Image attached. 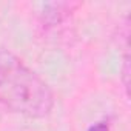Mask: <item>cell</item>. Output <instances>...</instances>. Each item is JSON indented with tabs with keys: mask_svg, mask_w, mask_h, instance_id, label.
<instances>
[{
	"mask_svg": "<svg viewBox=\"0 0 131 131\" xmlns=\"http://www.w3.org/2000/svg\"><path fill=\"white\" fill-rule=\"evenodd\" d=\"M49 85L11 52H0V106L31 119L46 117L54 108Z\"/></svg>",
	"mask_w": 131,
	"mask_h": 131,
	"instance_id": "1",
	"label": "cell"
},
{
	"mask_svg": "<svg viewBox=\"0 0 131 131\" xmlns=\"http://www.w3.org/2000/svg\"><path fill=\"white\" fill-rule=\"evenodd\" d=\"M79 6V3H46L42 13V23L45 26H54L63 22Z\"/></svg>",
	"mask_w": 131,
	"mask_h": 131,
	"instance_id": "2",
	"label": "cell"
},
{
	"mask_svg": "<svg viewBox=\"0 0 131 131\" xmlns=\"http://www.w3.org/2000/svg\"><path fill=\"white\" fill-rule=\"evenodd\" d=\"M129 51H128V45H125V54H123V60H122V85L125 88L126 97L129 94Z\"/></svg>",
	"mask_w": 131,
	"mask_h": 131,
	"instance_id": "3",
	"label": "cell"
},
{
	"mask_svg": "<svg viewBox=\"0 0 131 131\" xmlns=\"http://www.w3.org/2000/svg\"><path fill=\"white\" fill-rule=\"evenodd\" d=\"M88 131H111V123H110V120H100V122H96L94 125H91Z\"/></svg>",
	"mask_w": 131,
	"mask_h": 131,
	"instance_id": "4",
	"label": "cell"
}]
</instances>
